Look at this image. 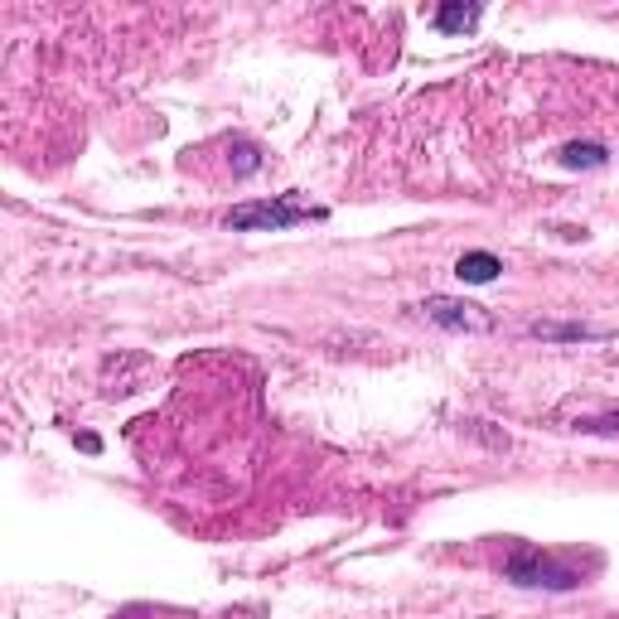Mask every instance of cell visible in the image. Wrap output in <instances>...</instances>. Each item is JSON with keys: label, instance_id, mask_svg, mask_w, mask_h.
I'll return each instance as SVG.
<instances>
[{"label": "cell", "instance_id": "1", "mask_svg": "<svg viewBox=\"0 0 619 619\" xmlns=\"http://www.w3.org/2000/svg\"><path fill=\"white\" fill-rule=\"evenodd\" d=\"M503 581L523 590H576L586 586V567H576V557L542 552V547H513L503 557Z\"/></svg>", "mask_w": 619, "mask_h": 619}, {"label": "cell", "instance_id": "2", "mask_svg": "<svg viewBox=\"0 0 619 619\" xmlns=\"http://www.w3.org/2000/svg\"><path fill=\"white\" fill-rule=\"evenodd\" d=\"M325 208H310V204H295V199H257V204H237L228 218L233 233H286V228H301V223H320Z\"/></svg>", "mask_w": 619, "mask_h": 619}, {"label": "cell", "instance_id": "3", "mask_svg": "<svg viewBox=\"0 0 619 619\" xmlns=\"http://www.w3.org/2000/svg\"><path fill=\"white\" fill-rule=\"evenodd\" d=\"M426 320H435L441 330H464V334H484V330H494V315H489L484 305H470V301H450V295H431L426 305Z\"/></svg>", "mask_w": 619, "mask_h": 619}, {"label": "cell", "instance_id": "4", "mask_svg": "<svg viewBox=\"0 0 619 619\" xmlns=\"http://www.w3.org/2000/svg\"><path fill=\"white\" fill-rule=\"evenodd\" d=\"M480 16H484V6H460V0H450V6H441L431 16V24L441 35H470L474 24H480Z\"/></svg>", "mask_w": 619, "mask_h": 619}, {"label": "cell", "instance_id": "5", "mask_svg": "<svg viewBox=\"0 0 619 619\" xmlns=\"http://www.w3.org/2000/svg\"><path fill=\"white\" fill-rule=\"evenodd\" d=\"M499 272H503V262L494 252H464L455 262V276L470 281V286H489V281H499Z\"/></svg>", "mask_w": 619, "mask_h": 619}, {"label": "cell", "instance_id": "6", "mask_svg": "<svg viewBox=\"0 0 619 619\" xmlns=\"http://www.w3.org/2000/svg\"><path fill=\"white\" fill-rule=\"evenodd\" d=\"M561 165H567V170H600L605 160H610V150L600 146V140H571V146H561V155H557Z\"/></svg>", "mask_w": 619, "mask_h": 619}, {"label": "cell", "instance_id": "7", "mask_svg": "<svg viewBox=\"0 0 619 619\" xmlns=\"http://www.w3.org/2000/svg\"><path fill=\"white\" fill-rule=\"evenodd\" d=\"M532 334L538 340H590V330L581 325H532Z\"/></svg>", "mask_w": 619, "mask_h": 619}, {"label": "cell", "instance_id": "8", "mask_svg": "<svg viewBox=\"0 0 619 619\" xmlns=\"http://www.w3.org/2000/svg\"><path fill=\"white\" fill-rule=\"evenodd\" d=\"M576 431H590V435H619V412H600V416H586Z\"/></svg>", "mask_w": 619, "mask_h": 619}]
</instances>
